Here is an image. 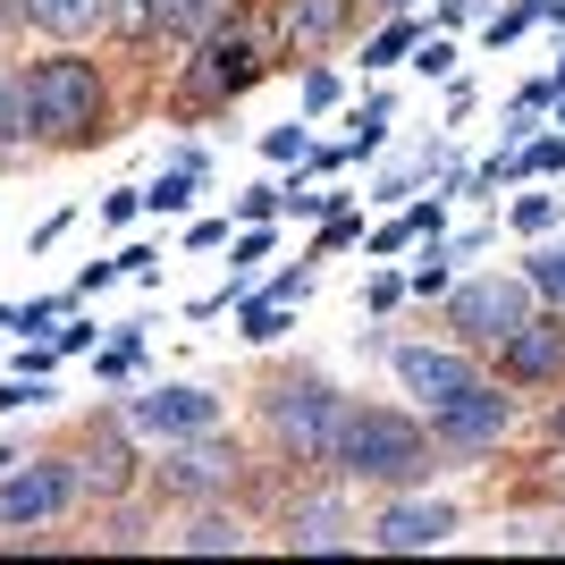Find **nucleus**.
Returning a JSON list of instances; mask_svg holds the SVG:
<instances>
[{"label": "nucleus", "mask_w": 565, "mask_h": 565, "mask_svg": "<svg viewBox=\"0 0 565 565\" xmlns=\"http://www.w3.org/2000/svg\"><path fill=\"white\" fill-rule=\"evenodd\" d=\"M136 212H143V186H127V194H110V203H102V220H110V228H127Z\"/></svg>", "instance_id": "obj_36"}, {"label": "nucleus", "mask_w": 565, "mask_h": 565, "mask_svg": "<svg viewBox=\"0 0 565 565\" xmlns=\"http://www.w3.org/2000/svg\"><path fill=\"white\" fill-rule=\"evenodd\" d=\"M548 490H557V507H565V465H557V472H548Z\"/></svg>", "instance_id": "obj_43"}, {"label": "nucleus", "mask_w": 565, "mask_h": 565, "mask_svg": "<svg viewBox=\"0 0 565 565\" xmlns=\"http://www.w3.org/2000/svg\"><path fill=\"white\" fill-rule=\"evenodd\" d=\"M456 532V507L448 498H397V507H380V523H372V548H439Z\"/></svg>", "instance_id": "obj_12"}, {"label": "nucleus", "mask_w": 565, "mask_h": 565, "mask_svg": "<svg viewBox=\"0 0 565 565\" xmlns=\"http://www.w3.org/2000/svg\"><path fill=\"white\" fill-rule=\"evenodd\" d=\"M354 523L338 498H305V507H287V548H347Z\"/></svg>", "instance_id": "obj_15"}, {"label": "nucleus", "mask_w": 565, "mask_h": 565, "mask_svg": "<svg viewBox=\"0 0 565 565\" xmlns=\"http://www.w3.org/2000/svg\"><path fill=\"white\" fill-rule=\"evenodd\" d=\"M169 548H186V557H236V548H245V523H236V515H212V507H203L186 532H169Z\"/></svg>", "instance_id": "obj_16"}, {"label": "nucleus", "mask_w": 565, "mask_h": 565, "mask_svg": "<svg viewBox=\"0 0 565 565\" xmlns=\"http://www.w3.org/2000/svg\"><path fill=\"white\" fill-rule=\"evenodd\" d=\"M0 330H18V305H0Z\"/></svg>", "instance_id": "obj_45"}, {"label": "nucleus", "mask_w": 565, "mask_h": 565, "mask_svg": "<svg viewBox=\"0 0 565 565\" xmlns=\"http://www.w3.org/2000/svg\"><path fill=\"white\" fill-rule=\"evenodd\" d=\"M465 18H481V0H448L439 9V25H465Z\"/></svg>", "instance_id": "obj_42"}, {"label": "nucleus", "mask_w": 565, "mask_h": 565, "mask_svg": "<svg viewBox=\"0 0 565 565\" xmlns=\"http://www.w3.org/2000/svg\"><path fill=\"white\" fill-rule=\"evenodd\" d=\"M9 465H18V456H9V448H0V472H9Z\"/></svg>", "instance_id": "obj_47"}, {"label": "nucleus", "mask_w": 565, "mask_h": 565, "mask_svg": "<svg viewBox=\"0 0 565 565\" xmlns=\"http://www.w3.org/2000/svg\"><path fill=\"white\" fill-rule=\"evenodd\" d=\"M194 186H203V169H194V161H178V169L161 178V186H143V212H186V203H194Z\"/></svg>", "instance_id": "obj_21"}, {"label": "nucleus", "mask_w": 565, "mask_h": 565, "mask_svg": "<svg viewBox=\"0 0 565 565\" xmlns=\"http://www.w3.org/2000/svg\"><path fill=\"white\" fill-rule=\"evenodd\" d=\"M305 287H312V279H305V270H279V279L262 287V296H279V305H305Z\"/></svg>", "instance_id": "obj_38"}, {"label": "nucleus", "mask_w": 565, "mask_h": 565, "mask_svg": "<svg viewBox=\"0 0 565 565\" xmlns=\"http://www.w3.org/2000/svg\"><path fill=\"white\" fill-rule=\"evenodd\" d=\"M102 118H110V85H102L94 60L60 51V60H34V68H25V136H43V143H94Z\"/></svg>", "instance_id": "obj_1"}, {"label": "nucleus", "mask_w": 565, "mask_h": 565, "mask_svg": "<svg viewBox=\"0 0 565 565\" xmlns=\"http://www.w3.org/2000/svg\"><path fill=\"white\" fill-rule=\"evenodd\" d=\"M330 102H338V76L312 68V76H305V110H330Z\"/></svg>", "instance_id": "obj_35"}, {"label": "nucleus", "mask_w": 565, "mask_h": 565, "mask_svg": "<svg viewBox=\"0 0 565 565\" xmlns=\"http://www.w3.org/2000/svg\"><path fill=\"white\" fill-rule=\"evenodd\" d=\"M347 18H354V0H287L279 34H287V43H305V51H321V43L347 34Z\"/></svg>", "instance_id": "obj_14"}, {"label": "nucleus", "mask_w": 565, "mask_h": 565, "mask_svg": "<svg viewBox=\"0 0 565 565\" xmlns=\"http://www.w3.org/2000/svg\"><path fill=\"white\" fill-rule=\"evenodd\" d=\"M76 498H85V481H76V465H68V456H18V465L0 472V532L68 515Z\"/></svg>", "instance_id": "obj_5"}, {"label": "nucleus", "mask_w": 565, "mask_h": 565, "mask_svg": "<svg viewBox=\"0 0 565 565\" xmlns=\"http://www.w3.org/2000/svg\"><path fill=\"white\" fill-rule=\"evenodd\" d=\"M51 347L76 354V347H94V321H68V330H51Z\"/></svg>", "instance_id": "obj_41"}, {"label": "nucleus", "mask_w": 565, "mask_h": 565, "mask_svg": "<svg viewBox=\"0 0 565 565\" xmlns=\"http://www.w3.org/2000/svg\"><path fill=\"white\" fill-rule=\"evenodd\" d=\"M270 254V228H262V220H245V236H236V262H262Z\"/></svg>", "instance_id": "obj_39"}, {"label": "nucleus", "mask_w": 565, "mask_h": 565, "mask_svg": "<svg viewBox=\"0 0 565 565\" xmlns=\"http://www.w3.org/2000/svg\"><path fill=\"white\" fill-rule=\"evenodd\" d=\"M262 152H270V161H312V136H305V127H270Z\"/></svg>", "instance_id": "obj_29"}, {"label": "nucleus", "mask_w": 565, "mask_h": 565, "mask_svg": "<svg viewBox=\"0 0 565 565\" xmlns=\"http://www.w3.org/2000/svg\"><path fill=\"white\" fill-rule=\"evenodd\" d=\"M330 465L347 481H414L430 465V430L414 414H397V405H347Z\"/></svg>", "instance_id": "obj_2"}, {"label": "nucleus", "mask_w": 565, "mask_h": 565, "mask_svg": "<svg viewBox=\"0 0 565 565\" xmlns=\"http://www.w3.org/2000/svg\"><path fill=\"white\" fill-rule=\"evenodd\" d=\"M397 380H405V397H423V405H448L456 388H472V347H397Z\"/></svg>", "instance_id": "obj_11"}, {"label": "nucleus", "mask_w": 565, "mask_h": 565, "mask_svg": "<svg viewBox=\"0 0 565 565\" xmlns=\"http://www.w3.org/2000/svg\"><path fill=\"white\" fill-rule=\"evenodd\" d=\"M262 68H270V60H262V43L245 34V25H228V34L212 25L203 51H194V102H236Z\"/></svg>", "instance_id": "obj_8"}, {"label": "nucleus", "mask_w": 565, "mask_h": 565, "mask_svg": "<svg viewBox=\"0 0 565 565\" xmlns=\"http://www.w3.org/2000/svg\"><path fill=\"white\" fill-rule=\"evenodd\" d=\"M523 25H541V9H532V0H507V9H490V51H507Z\"/></svg>", "instance_id": "obj_24"}, {"label": "nucleus", "mask_w": 565, "mask_h": 565, "mask_svg": "<svg viewBox=\"0 0 565 565\" xmlns=\"http://www.w3.org/2000/svg\"><path fill=\"white\" fill-rule=\"evenodd\" d=\"M565 532L557 523H507V548H557Z\"/></svg>", "instance_id": "obj_33"}, {"label": "nucleus", "mask_w": 565, "mask_h": 565, "mask_svg": "<svg viewBox=\"0 0 565 565\" xmlns=\"http://www.w3.org/2000/svg\"><path fill=\"white\" fill-rule=\"evenodd\" d=\"M380 136H388V94H372V102H363V110H354L347 161H363V152H380Z\"/></svg>", "instance_id": "obj_22"}, {"label": "nucleus", "mask_w": 565, "mask_h": 565, "mask_svg": "<svg viewBox=\"0 0 565 565\" xmlns=\"http://www.w3.org/2000/svg\"><path fill=\"white\" fill-rule=\"evenodd\" d=\"M557 94H565V60H557Z\"/></svg>", "instance_id": "obj_48"}, {"label": "nucleus", "mask_w": 565, "mask_h": 565, "mask_svg": "<svg viewBox=\"0 0 565 565\" xmlns=\"http://www.w3.org/2000/svg\"><path fill=\"white\" fill-rule=\"evenodd\" d=\"M414 43H423V25H414V18H405V9H397V18L380 25L372 43H363V68H397V60H405V51H414Z\"/></svg>", "instance_id": "obj_19"}, {"label": "nucleus", "mask_w": 565, "mask_h": 565, "mask_svg": "<svg viewBox=\"0 0 565 565\" xmlns=\"http://www.w3.org/2000/svg\"><path fill=\"white\" fill-rule=\"evenodd\" d=\"M372 9H388V18H397V9H414V0H372Z\"/></svg>", "instance_id": "obj_46"}, {"label": "nucleus", "mask_w": 565, "mask_h": 565, "mask_svg": "<svg viewBox=\"0 0 565 565\" xmlns=\"http://www.w3.org/2000/svg\"><path fill=\"white\" fill-rule=\"evenodd\" d=\"M532 287H541L548 305L565 312V245H548V254H532Z\"/></svg>", "instance_id": "obj_25"}, {"label": "nucleus", "mask_w": 565, "mask_h": 565, "mask_svg": "<svg viewBox=\"0 0 565 565\" xmlns=\"http://www.w3.org/2000/svg\"><path fill=\"white\" fill-rule=\"evenodd\" d=\"M136 9H152V0H136Z\"/></svg>", "instance_id": "obj_49"}, {"label": "nucleus", "mask_w": 565, "mask_h": 565, "mask_svg": "<svg viewBox=\"0 0 565 565\" xmlns=\"http://www.w3.org/2000/svg\"><path fill=\"white\" fill-rule=\"evenodd\" d=\"M25 18L43 25V34H60V43H76V34H94L110 18V0H25Z\"/></svg>", "instance_id": "obj_18"}, {"label": "nucleus", "mask_w": 565, "mask_h": 565, "mask_svg": "<svg viewBox=\"0 0 565 565\" xmlns=\"http://www.w3.org/2000/svg\"><path fill=\"white\" fill-rule=\"evenodd\" d=\"M236 212H245V220H279V212H287V186H254Z\"/></svg>", "instance_id": "obj_34"}, {"label": "nucleus", "mask_w": 565, "mask_h": 565, "mask_svg": "<svg viewBox=\"0 0 565 565\" xmlns=\"http://www.w3.org/2000/svg\"><path fill=\"white\" fill-rule=\"evenodd\" d=\"M127 430H136V439H169V448H178V439H203V430H220V397L212 388H186V380H178V388H143V397L127 405Z\"/></svg>", "instance_id": "obj_7"}, {"label": "nucleus", "mask_w": 565, "mask_h": 565, "mask_svg": "<svg viewBox=\"0 0 565 565\" xmlns=\"http://www.w3.org/2000/svg\"><path fill=\"white\" fill-rule=\"evenodd\" d=\"M262 423H270L279 456H296V465H330L338 423H347V397H338L330 380H279V388L262 397Z\"/></svg>", "instance_id": "obj_4"}, {"label": "nucleus", "mask_w": 565, "mask_h": 565, "mask_svg": "<svg viewBox=\"0 0 565 565\" xmlns=\"http://www.w3.org/2000/svg\"><path fill=\"white\" fill-rule=\"evenodd\" d=\"M515 228H523V236L557 228V194H523V203H515Z\"/></svg>", "instance_id": "obj_30"}, {"label": "nucleus", "mask_w": 565, "mask_h": 565, "mask_svg": "<svg viewBox=\"0 0 565 565\" xmlns=\"http://www.w3.org/2000/svg\"><path fill=\"white\" fill-rule=\"evenodd\" d=\"M541 312V287H532V270L523 279H507V270H490V279H465V287H448V330H456V347H472V354H498L507 338L523 330Z\"/></svg>", "instance_id": "obj_3"}, {"label": "nucleus", "mask_w": 565, "mask_h": 565, "mask_svg": "<svg viewBox=\"0 0 565 565\" xmlns=\"http://www.w3.org/2000/svg\"><path fill=\"white\" fill-rule=\"evenodd\" d=\"M143 18L161 25V34H178V43H203V34L228 18V0H152Z\"/></svg>", "instance_id": "obj_17"}, {"label": "nucleus", "mask_w": 565, "mask_h": 565, "mask_svg": "<svg viewBox=\"0 0 565 565\" xmlns=\"http://www.w3.org/2000/svg\"><path fill=\"white\" fill-rule=\"evenodd\" d=\"M18 127H25V76L0 68V143H18Z\"/></svg>", "instance_id": "obj_26"}, {"label": "nucleus", "mask_w": 565, "mask_h": 565, "mask_svg": "<svg viewBox=\"0 0 565 565\" xmlns=\"http://www.w3.org/2000/svg\"><path fill=\"white\" fill-rule=\"evenodd\" d=\"M405 287H414V296H448V254L430 245V254H423V270H414Z\"/></svg>", "instance_id": "obj_32"}, {"label": "nucleus", "mask_w": 565, "mask_h": 565, "mask_svg": "<svg viewBox=\"0 0 565 565\" xmlns=\"http://www.w3.org/2000/svg\"><path fill=\"white\" fill-rule=\"evenodd\" d=\"M548 430H557V439H565V397H557V414H548Z\"/></svg>", "instance_id": "obj_44"}, {"label": "nucleus", "mask_w": 565, "mask_h": 565, "mask_svg": "<svg viewBox=\"0 0 565 565\" xmlns=\"http://www.w3.org/2000/svg\"><path fill=\"white\" fill-rule=\"evenodd\" d=\"M423 68H430V76L456 68V43H448V34H430V43H423Z\"/></svg>", "instance_id": "obj_40"}, {"label": "nucleus", "mask_w": 565, "mask_h": 565, "mask_svg": "<svg viewBox=\"0 0 565 565\" xmlns=\"http://www.w3.org/2000/svg\"><path fill=\"white\" fill-rule=\"evenodd\" d=\"M414 236H439V203H405V212L388 220L372 245H380V254H397V245H414Z\"/></svg>", "instance_id": "obj_20"}, {"label": "nucleus", "mask_w": 565, "mask_h": 565, "mask_svg": "<svg viewBox=\"0 0 565 565\" xmlns=\"http://www.w3.org/2000/svg\"><path fill=\"white\" fill-rule=\"evenodd\" d=\"M507 430H515V397H507L498 380H472V388H456L448 405H430V448L481 456V448H498Z\"/></svg>", "instance_id": "obj_6"}, {"label": "nucleus", "mask_w": 565, "mask_h": 565, "mask_svg": "<svg viewBox=\"0 0 565 565\" xmlns=\"http://www.w3.org/2000/svg\"><path fill=\"white\" fill-rule=\"evenodd\" d=\"M287 312H296V305H279V296H245V338H254V347L287 338Z\"/></svg>", "instance_id": "obj_23"}, {"label": "nucleus", "mask_w": 565, "mask_h": 565, "mask_svg": "<svg viewBox=\"0 0 565 565\" xmlns=\"http://www.w3.org/2000/svg\"><path fill=\"white\" fill-rule=\"evenodd\" d=\"M354 236H363V220H354V212H330V220H321V236H312V254H338V245H354Z\"/></svg>", "instance_id": "obj_31"}, {"label": "nucleus", "mask_w": 565, "mask_h": 565, "mask_svg": "<svg viewBox=\"0 0 565 565\" xmlns=\"http://www.w3.org/2000/svg\"><path fill=\"white\" fill-rule=\"evenodd\" d=\"M498 372L515 380V388H548V380H565V312H532V321L498 347Z\"/></svg>", "instance_id": "obj_9"}, {"label": "nucleus", "mask_w": 565, "mask_h": 565, "mask_svg": "<svg viewBox=\"0 0 565 565\" xmlns=\"http://www.w3.org/2000/svg\"><path fill=\"white\" fill-rule=\"evenodd\" d=\"M68 321V296H34V305H18V330H34V338H51Z\"/></svg>", "instance_id": "obj_27"}, {"label": "nucleus", "mask_w": 565, "mask_h": 565, "mask_svg": "<svg viewBox=\"0 0 565 565\" xmlns=\"http://www.w3.org/2000/svg\"><path fill=\"white\" fill-rule=\"evenodd\" d=\"M186 245H194V254H212V245H228V220H194V228H186Z\"/></svg>", "instance_id": "obj_37"}, {"label": "nucleus", "mask_w": 565, "mask_h": 565, "mask_svg": "<svg viewBox=\"0 0 565 565\" xmlns=\"http://www.w3.org/2000/svg\"><path fill=\"white\" fill-rule=\"evenodd\" d=\"M76 481H85L94 498H127V490H136V448H127V430H118V423L94 430V448H85Z\"/></svg>", "instance_id": "obj_13"}, {"label": "nucleus", "mask_w": 565, "mask_h": 565, "mask_svg": "<svg viewBox=\"0 0 565 565\" xmlns=\"http://www.w3.org/2000/svg\"><path fill=\"white\" fill-rule=\"evenodd\" d=\"M523 169H532V178H557L565 169V136H532L523 143Z\"/></svg>", "instance_id": "obj_28"}, {"label": "nucleus", "mask_w": 565, "mask_h": 565, "mask_svg": "<svg viewBox=\"0 0 565 565\" xmlns=\"http://www.w3.org/2000/svg\"><path fill=\"white\" fill-rule=\"evenodd\" d=\"M236 481V448L220 439V430H203V439H178V456L161 465V490L169 498H212Z\"/></svg>", "instance_id": "obj_10"}]
</instances>
